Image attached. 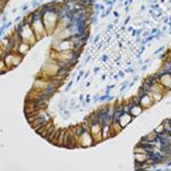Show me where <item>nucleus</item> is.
Returning a JSON list of instances; mask_svg holds the SVG:
<instances>
[{
    "instance_id": "7ed1b4c3",
    "label": "nucleus",
    "mask_w": 171,
    "mask_h": 171,
    "mask_svg": "<svg viewBox=\"0 0 171 171\" xmlns=\"http://www.w3.org/2000/svg\"><path fill=\"white\" fill-rule=\"evenodd\" d=\"M139 104L142 105V109H148V107H151V106L153 105V98H151V97L147 95V92H146V94H144V96L140 97Z\"/></svg>"
},
{
    "instance_id": "f257e3e1",
    "label": "nucleus",
    "mask_w": 171,
    "mask_h": 171,
    "mask_svg": "<svg viewBox=\"0 0 171 171\" xmlns=\"http://www.w3.org/2000/svg\"><path fill=\"white\" fill-rule=\"evenodd\" d=\"M79 138V145H81V146H83V147H87V146H90V145H92L94 142H92V139H94V137H92V135H90L88 131H85L80 137H78Z\"/></svg>"
},
{
    "instance_id": "20e7f679",
    "label": "nucleus",
    "mask_w": 171,
    "mask_h": 171,
    "mask_svg": "<svg viewBox=\"0 0 171 171\" xmlns=\"http://www.w3.org/2000/svg\"><path fill=\"white\" fill-rule=\"evenodd\" d=\"M160 82L162 87L167 88V89H171V74L170 73H163L160 78Z\"/></svg>"
},
{
    "instance_id": "1a4fd4ad",
    "label": "nucleus",
    "mask_w": 171,
    "mask_h": 171,
    "mask_svg": "<svg viewBox=\"0 0 171 171\" xmlns=\"http://www.w3.org/2000/svg\"><path fill=\"white\" fill-rule=\"evenodd\" d=\"M170 123H171V119H170Z\"/></svg>"
},
{
    "instance_id": "423d86ee",
    "label": "nucleus",
    "mask_w": 171,
    "mask_h": 171,
    "mask_svg": "<svg viewBox=\"0 0 171 171\" xmlns=\"http://www.w3.org/2000/svg\"><path fill=\"white\" fill-rule=\"evenodd\" d=\"M129 112H130V114H131L132 116H138V115H139V114H142V105H140V104H135V105H131V107H130Z\"/></svg>"
},
{
    "instance_id": "6e6552de",
    "label": "nucleus",
    "mask_w": 171,
    "mask_h": 171,
    "mask_svg": "<svg viewBox=\"0 0 171 171\" xmlns=\"http://www.w3.org/2000/svg\"><path fill=\"white\" fill-rule=\"evenodd\" d=\"M154 131H155V132H156L157 135H160L161 132H164V127H163V124L159 126V127H157V128H156V129H155Z\"/></svg>"
},
{
    "instance_id": "f03ea898",
    "label": "nucleus",
    "mask_w": 171,
    "mask_h": 171,
    "mask_svg": "<svg viewBox=\"0 0 171 171\" xmlns=\"http://www.w3.org/2000/svg\"><path fill=\"white\" fill-rule=\"evenodd\" d=\"M131 120H132V115L129 113H122L121 114V116L119 117V123L121 124V127L122 128H124V127H127L130 122H131Z\"/></svg>"
},
{
    "instance_id": "39448f33",
    "label": "nucleus",
    "mask_w": 171,
    "mask_h": 171,
    "mask_svg": "<svg viewBox=\"0 0 171 171\" xmlns=\"http://www.w3.org/2000/svg\"><path fill=\"white\" fill-rule=\"evenodd\" d=\"M30 47L31 45L28 42H24V41H21V43L18 45V48H17V53L21 54V55H25L30 50Z\"/></svg>"
},
{
    "instance_id": "0eeeda50",
    "label": "nucleus",
    "mask_w": 171,
    "mask_h": 171,
    "mask_svg": "<svg viewBox=\"0 0 171 171\" xmlns=\"http://www.w3.org/2000/svg\"><path fill=\"white\" fill-rule=\"evenodd\" d=\"M149 156H145L144 154H142V153H137L136 155H135V161L136 162H140V163H144L147 159H148Z\"/></svg>"
}]
</instances>
